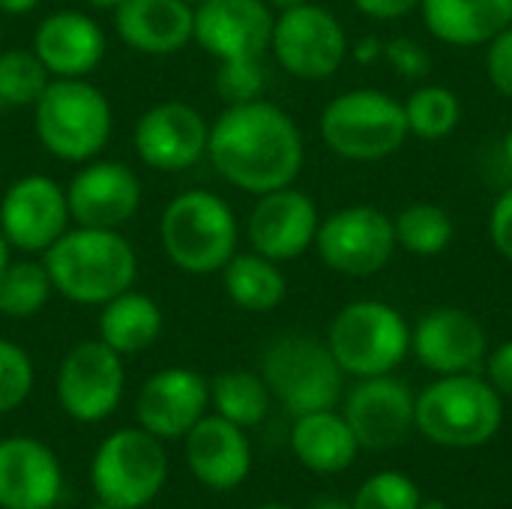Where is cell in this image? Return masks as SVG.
<instances>
[{
	"label": "cell",
	"instance_id": "obj_1",
	"mask_svg": "<svg viewBox=\"0 0 512 509\" xmlns=\"http://www.w3.org/2000/svg\"><path fill=\"white\" fill-rule=\"evenodd\" d=\"M207 159L228 186L264 195L297 183L306 162V141L285 108L270 99H255L225 105L210 123Z\"/></svg>",
	"mask_w": 512,
	"mask_h": 509
},
{
	"label": "cell",
	"instance_id": "obj_2",
	"mask_svg": "<svg viewBox=\"0 0 512 509\" xmlns=\"http://www.w3.org/2000/svg\"><path fill=\"white\" fill-rule=\"evenodd\" d=\"M42 264L54 294L75 306H102L129 291L138 276L135 246L111 228H66L42 252Z\"/></svg>",
	"mask_w": 512,
	"mask_h": 509
},
{
	"label": "cell",
	"instance_id": "obj_3",
	"mask_svg": "<svg viewBox=\"0 0 512 509\" xmlns=\"http://www.w3.org/2000/svg\"><path fill=\"white\" fill-rule=\"evenodd\" d=\"M165 258L186 276H216L240 252V222L234 207L210 189L174 195L159 216Z\"/></svg>",
	"mask_w": 512,
	"mask_h": 509
},
{
	"label": "cell",
	"instance_id": "obj_4",
	"mask_svg": "<svg viewBox=\"0 0 512 509\" xmlns=\"http://www.w3.org/2000/svg\"><path fill=\"white\" fill-rule=\"evenodd\" d=\"M30 111L39 147L69 165L96 159L114 132L111 102L90 78H51Z\"/></svg>",
	"mask_w": 512,
	"mask_h": 509
},
{
	"label": "cell",
	"instance_id": "obj_5",
	"mask_svg": "<svg viewBox=\"0 0 512 509\" xmlns=\"http://www.w3.org/2000/svg\"><path fill=\"white\" fill-rule=\"evenodd\" d=\"M504 423V399L477 372L438 375L420 396L414 429L450 450L483 447Z\"/></svg>",
	"mask_w": 512,
	"mask_h": 509
},
{
	"label": "cell",
	"instance_id": "obj_6",
	"mask_svg": "<svg viewBox=\"0 0 512 509\" xmlns=\"http://www.w3.org/2000/svg\"><path fill=\"white\" fill-rule=\"evenodd\" d=\"M321 141L345 162H381L411 138L405 108L375 87H354L333 96L318 120Z\"/></svg>",
	"mask_w": 512,
	"mask_h": 509
},
{
	"label": "cell",
	"instance_id": "obj_7",
	"mask_svg": "<svg viewBox=\"0 0 512 509\" xmlns=\"http://www.w3.org/2000/svg\"><path fill=\"white\" fill-rule=\"evenodd\" d=\"M324 342L345 375L378 378L393 375L411 354V327L384 300H354L333 315Z\"/></svg>",
	"mask_w": 512,
	"mask_h": 509
},
{
	"label": "cell",
	"instance_id": "obj_8",
	"mask_svg": "<svg viewBox=\"0 0 512 509\" xmlns=\"http://www.w3.org/2000/svg\"><path fill=\"white\" fill-rule=\"evenodd\" d=\"M261 378L270 396L294 417L336 408L345 390V372L327 342L312 336H279L261 354Z\"/></svg>",
	"mask_w": 512,
	"mask_h": 509
},
{
	"label": "cell",
	"instance_id": "obj_9",
	"mask_svg": "<svg viewBox=\"0 0 512 509\" xmlns=\"http://www.w3.org/2000/svg\"><path fill=\"white\" fill-rule=\"evenodd\" d=\"M90 483L102 504L144 509L168 483V453L141 426L117 429L99 444L90 462Z\"/></svg>",
	"mask_w": 512,
	"mask_h": 509
},
{
	"label": "cell",
	"instance_id": "obj_10",
	"mask_svg": "<svg viewBox=\"0 0 512 509\" xmlns=\"http://www.w3.org/2000/svg\"><path fill=\"white\" fill-rule=\"evenodd\" d=\"M270 51L276 63L297 81H327L333 78L351 51L345 24L312 0L276 12Z\"/></svg>",
	"mask_w": 512,
	"mask_h": 509
},
{
	"label": "cell",
	"instance_id": "obj_11",
	"mask_svg": "<svg viewBox=\"0 0 512 509\" xmlns=\"http://www.w3.org/2000/svg\"><path fill=\"white\" fill-rule=\"evenodd\" d=\"M393 216L372 204L339 207L321 216L315 252L327 270L348 279H369L390 267L396 255Z\"/></svg>",
	"mask_w": 512,
	"mask_h": 509
},
{
	"label": "cell",
	"instance_id": "obj_12",
	"mask_svg": "<svg viewBox=\"0 0 512 509\" xmlns=\"http://www.w3.org/2000/svg\"><path fill=\"white\" fill-rule=\"evenodd\" d=\"M126 390L123 357L102 339H84L66 351L57 369V402L78 423L108 420Z\"/></svg>",
	"mask_w": 512,
	"mask_h": 509
},
{
	"label": "cell",
	"instance_id": "obj_13",
	"mask_svg": "<svg viewBox=\"0 0 512 509\" xmlns=\"http://www.w3.org/2000/svg\"><path fill=\"white\" fill-rule=\"evenodd\" d=\"M210 120L183 99L150 105L132 126V147L138 159L165 174H183L207 156Z\"/></svg>",
	"mask_w": 512,
	"mask_h": 509
},
{
	"label": "cell",
	"instance_id": "obj_14",
	"mask_svg": "<svg viewBox=\"0 0 512 509\" xmlns=\"http://www.w3.org/2000/svg\"><path fill=\"white\" fill-rule=\"evenodd\" d=\"M66 228H72L66 186L48 174H24L9 183L0 198V231L12 249L42 255Z\"/></svg>",
	"mask_w": 512,
	"mask_h": 509
},
{
	"label": "cell",
	"instance_id": "obj_15",
	"mask_svg": "<svg viewBox=\"0 0 512 509\" xmlns=\"http://www.w3.org/2000/svg\"><path fill=\"white\" fill-rule=\"evenodd\" d=\"M318 225L321 213L315 198L297 186H282L258 195L246 219V240L252 252L285 264L315 249Z\"/></svg>",
	"mask_w": 512,
	"mask_h": 509
},
{
	"label": "cell",
	"instance_id": "obj_16",
	"mask_svg": "<svg viewBox=\"0 0 512 509\" xmlns=\"http://www.w3.org/2000/svg\"><path fill=\"white\" fill-rule=\"evenodd\" d=\"M141 177L114 159L84 162L66 183V201L72 225L84 228H111L120 231L141 210Z\"/></svg>",
	"mask_w": 512,
	"mask_h": 509
},
{
	"label": "cell",
	"instance_id": "obj_17",
	"mask_svg": "<svg viewBox=\"0 0 512 509\" xmlns=\"http://www.w3.org/2000/svg\"><path fill=\"white\" fill-rule=\"evenodd\" d=\"M411 354L435 375L477 372L489 354L480 318L462 306H435L411 327Z\"/></svg>",
	"mask_w": 512,
	"mask_h": 509
},
{
	"label": "cell",
	"instance_id": "obj_18",
	"mask_svg": "<svg viewBox=\"0 0 512 509\" xmlns=\"http://www.w3.org/2000/svg\"><path fill=\"white\" fill-rule=\"evenodd\" d=\"M414 414H417L414 390L393 375L360 378V384L348 393L345 402V420L360 450H372V453H384L402 444L414 429Z\"/></svg>",
	"mask_w": 512,
	"mask_h": 509
},
{
	"label": "cell",
	"instance_id": "obj_19",
	"mask_svg": "<svg viewBox=\"0 0 512 509\" xmlns=\"http://www.w3.org/2000/svg\"><path fill=\"white\" fill-rule=\"evenodd\" d=\"M210 408V381L186 366L159 369L135 399V420L159 441H180Z\"/></svg>",
	"mask_w": 512,
	"mask_h": 509
},
{
	"label": "cell",
	"instance_id": "obj_20",
	"mask_svg": "<svg viewBox=\"0 0 512 509\" xmlns=\"http://www.w3.org/2000/svg\"><path fill=\"white\" fill-rule=\"evenodd\" d=\"M276 12L267 0H204L195 6V36L213 60L264 57Z\"/></svg>",
	"mask_w": 512,
	"mask_h": 509
},
{
	"label": "cell",
	"instance_id": "obj_21",
	"mask_svg": "<svg viewBox=\"0 0 512 509\" xmlns=\"http://www.w3.org/2000/svg\"><path fill=\"white\" fill-rule=\"evenodd\" d=\"M63 468L48 444L30 435L0 441V509H54Z\"/></svg>",
	"mask_w": 512,
	"mask_h": 509
},
{
	"label": "cell",
	"instance_id": "obj_22",
	"mask_svg": "<svg viewBox=\"0 0 512 509\" xmlns=\"http://www.w3.org/2000/svg\"><path fill=\"white\" fill-rule=\"evenodd\" d=\"M30 48L51 78H87L102 66L108 39L90 12L57 9L36 24Z\"/></svg>",
	"mask_w": 512,
	"mask_h": 509
},
{
	"label": "cell",
	"instance_id": "obj_23",
	"mask_svg": "<svg viewBox=\"0 0 512 509\" xmlns=\"http://www.w3.org/2000/svg\"><path fill=\"white\" fill-rule=\"evenodd\" d=\"M183 444L189 471L207 489L228 492L246 483L252 471V444L246 438V429L228 423L219 414H204L189 429Z\"/></svg>",
	"mask_w": 512,
	"mask_h": 509
},
{
	"label": "cell",
	"instance_id": "obj_24",
	"mask_svg": "<svg viewBox=\"0 0 512 509\" xmlns=\"http://www.w3.org/2000/svg\"><path fill=\"white\" fill-rule=\"evenodd\" d=\"M111 15L123 45L147 57L180 54L195 36V9L183 0H123Z\"/></svg>",
	"mask_w": 512,
	"mask_h": 509
},
{
	"label": "cell",
	"instance_id": "obj_25",
	"mask_svg": "<svg viewBox=\"0 0 512 509\" xmlns=\"http://www.w3.org/2000/svg\"><path fill=\"white\" fill-rule=\"evenodd\" d=\"M426 30L453 48H486L512 24V0H420Z\"/></svg>",
	"mask_w": 512,
	"mask_h": 509
},
{
	"label": "cell",
	"instance_id": "obj_26",
	"mask_svg": "<svg viewBox=\"0 0 512 509\" xmlns=\"http://www.w3.org/2000/svg\"><path fill=\"white\" fill-rule=\"evenodd\" d=\"M291 450L315 474H342L345 468L354 465L360 444L345 414H336L333 408H327V411L294 417Z\"/></svg>",
	"mask_w": 512,
	"mask_h": 509
},
{
	"label": "cell",
	"instance_id": "obj_27",
	"mask_svg": "<svg viewBox=\"0 0 512 509\" xmlns=\"http://www.w3.org/2000/svg\"><path fill=\"white\" fill-rule=\"evenodd\" d=\"M165 330L162 306L144 291H123L99 306V339L120 357L141 354L159 342Z\"/></svg>",
	"mask_w": 512,
	"mask_h": 509
},
{
	"label": "cell",
	"instance_id": "obj_28",
	"mask_svg": "<svg viewBox=\"0 0 512 509\" xmlns=\"http://www.w3.org/2000/svg\"><path fill=\"white\" fill-rule=\"evenodd\" d=\"M222 288L225 297L252 315H264L282 306L288 297V279L282 273V264L258 255V252H237L225 267H222Z\"/></svg>",
	"mask_w": 512,
	"mask_h": 509
},
{
	"label": "cell",
	"instance_id": "obj_29",
	"mask_svg": "<svg viewBox=\"0 0 512 509\" xmlns=\"http://www.w3.org/2000/svg\"><path fill=\"white\" fill-rule=\"evenodd\" d=\"M270 387L264 384L261 372L249 369H228L210 381V405L219 417L240 429H255L270 414Z\"/></svg>",
	"mask_w": 512,
	"mask_h": 509
},
{
	"label": "cell",
	"instance_id": "obj_30",
	"mask_svg": "<svg viewBox=\"0 0 512 509\" xmlns=\"http://www.w3.org/2000/svg\"><path fill=\"white\" fill-rule=\"evenodd\" d=\"M396 246L414 258H438L456 237L453 216L432 201H414L393 216Z\"/></svg>",
	"mask_w": 512,
	"mask_h": 509
},
{
	"label": "cell",
	"instance_id": "obj_31",
	"mask_svg": "<svg viewBox=\"0 0 512 509\" xmlns=\"http://www.w3.org/2000/svg\"><path fill=\"white\" fill-rule=\"evenodd\" d=\"M408 135L420 141H444L462 123V96L444 84H420L402 102Z\"/></svg>",
	"mask_w": 512,
	"mask_h": 509
},
{
	"label": "cell",
	"instance_id": "obj_32",
	"mask_svg": "<svg viewBox=\"0 0 512 509\" xmlns=\"http://www.w3.org/2000/svg\"><path fill=\"white\" fill-rule=\"evenodd\" d=\"M54 294L48 270L33 258H12L0 273V315L12 321H27L39 315Z\"/></svg>",
	"mask_w": 512,
	"mask_h": 509
},
{
	"label": "cell",
	"instance_id": "obj_33",
	"mask_svg": "<svg viewBox=\"0 0 512 509\" xmlns=\"http://www.w3.org/2000/svg\"><path fill=\"white\" fill-rule=\"evenodd\" d=\"M51 72L33 48H0V99L6 108H33Z\"/></svg>",
	"mask_w": 512,
	"mask_h": 509
},
{
	"label": "cell",
	"instance_id": "obj_34",
	"mask_svg": "<svg viewBox=\"0 0 512 509\" xmlns=\"http://www.w3.org/2000/svg\"><path fill=\"white\" fill-rule=\"evenodd\" d=\"M216 96L225 105H243L264 99L267 90V69L261 57H237V60H219V72L213 78Z\"/></svg>",
	"mask_w": 512,
	"mask_h": 509
},
{
	"label": "cell",
	"instance_id": "obj_35",
	"mask_svg": "<svg viewBox=\"0 0 512 509\" xmlns=\"http://www.w3.org/2000/svg\"><path fill=\"white\" fill-rule=\"evenodd\" d=\"M420 504H423V495L417 483L396 471L369 477L351 501L354 509H420Z\"/></svg>",
	"mask_w": 512,
	"mask_h": 509
},
{
	"label": "cell",
	"instance_id": "obj_36",
	"mask_svg": "<svg viewBox=\"0 0 512 509\" xmlns=\"http://www.w3.org/2000/svg\"><path fill=\"white\" fill-rule=\"evenodd\" d=\"M36 384V369L30 354L9 342L0 339V414H9L15 408H21Z\"/></svg>",
	"mask_w": 512,
	"mask_h": 509
},
{
	"label": "cell",
	"instance_id": "obj_37",
	"mask_svg": "<svg viewBox=\"0 0 512 509\" xmlns=\"http://www.w3.org/2000/svg\"><path fill=\"white\" fill-rule=\"evenodd\" d=\"M384 60L405 81H426L429 72H432V57H429L426 45L411 39V36L387 39L384 42Z\"/></svg>",
	"mask_w": 512,
	"mask_h": 509
},
{
	"label": "cell",
	"instance_id": "obj_38",
	"mask_svg": "<svg viewBox=\"0 0 512 509\" xmlns=\"http://www.w3.org/2000/svg\"><path fill=\"white\" fill-rule=\"evenodd\" d=\"M486 75L489 84L512 102V24L486 45Z\"/></svg>",
	"mask_w": 512,
	"mask_h": 509
},
{
	"label": "cell",
	"instance_id": "obj_39",
	"mask_svg": "<svg viewBox=\"0 0 512 509\" xmlns=\"http://www.w3.org/2000/svg\"><path fill=\"white\" fill-rule=\"evenodd\" d=\"M489 240L495 252L512 264V186L504 189L489 210Z\"/></svg>",
	"mask_w": 512,
	"mask_h": 509
},
{
	"label": "cell",
	"instance_id": "obj_40",
	"mask_svg": "<svg viewBox=\"0 0 512 509\" xmlns=\"http://www.w3.org/2000/svg\"><path fill=\"white\" fill-rule=\"evenodd\" d=\"M486 381L498 390L501 399L512 402V339L486 354Z\"/></svg>",
	"mask_w": 512,
	"mask_h": 509
},
{
	"label": "cell",
	"instance_id": "obj_41",
	"mask_svg": "<svg viewBox=\"0 0 512 509\" xmlns=\"http://www.w3.org/2000/svg\"><path fill=\"white\" fill-rule=\"evenodd\" d=\"M354 9L372 21H396L420 9V0H351Z\"/></svg>",
	"mask_w": 512,
	"mask_h": 509
},
{
	"label": "cell",
	"instance_id": "obj_42",
	"mask_svg": "<svg viewBox=\"0 0 512 509\" xmlns=\"http://www.w3.org/2000/svg\"><path fill=\"white\" fill-rule=\"evenodd\" d=\"M348 57H354L360 66H372V63L384 60V39L369 33V36H363V39H357V42L351 45Z\"/></svg>",
	"mask_w": 512,
	"mask_h": 509
},
{
	"label": "cell",
	"instance_id": "obj_43",
	"mask_svg": "<svg viewBox=\"0 0 512 509\" xmlns=\"http://www.w3.org/2000/svg\"><path fill=\"white\" fill-rule=\"evenodd\" d=\"M42 0H0V15H27L39 6Z\"/></svg>",
	"mask_w": 512,
	"mask_h": 509
},
{
	"label": "cell",
	"instance_id": "obj_44",
	"mask_svg": "<svg viewBox=\"0 0 512 509\" xmlns=\"http://www.w3.org/2000/svg\"><path fill=\"white\" fill-rule=\"evenodd\" d=\"M90 9H96V12H114L123 0H84Z\"/></svg>",
	"mask_w": 512,
	"mask_h": 509
},
{
	"label": "cell",
	"instance_id": "obj_45",
	"mask_svg": "<svg viewBox=\"0 0 512 509\" xmlns=\"http://www.w3.org/2000/svg\"><path fill=\"white\" fill-rule=\"evenodd\" d=\"M501 153H504V162H507V168L512 171V126L504 132V141H501Z\"/></svg>",
	"mask_w": 512,
	"mask_h": 509
},
{
	"label": "cell",
	"instance_id": "obj_46",
	"mask_svg": "<svg viewBox=\"0 0 512 509\" xmlns=\"http://www.w3.org/2000/svg\"><path fill=\"white\" fill-rule=\"evenodd\" d=\"M12 261V246H9V240L3 237V231H0V273H3V267Z\"/></svg>",
	"mask_w": 512,
	"mask_h": 509
},
{
	"label": "cell",
	"instance_id": "obj_47",
	"mask_svg": "<svg viewBox=\"0 0 512 509\" xmlns=\"http://www.w3.org/2000/svg\"><path fill=\"white\" fill-rule=\"evenodd\" d=\"M300 3H306V0H267V6H270L273 12H285V9H294V6H300Z\"/></svg>",
	"mask_w": 512,
	"mask_h": 509
},
{
	"label": "cell",
	"instance_id": "obj_48",
	"mask_svg": "<svg viewBox=\"0 0 512 509\" xmlns=\"http://www.w3.org/2000/svg\"><path fill=\"white\" fill-rule=\"evenodd\" d=\"M312 509H354L351 504H345V501H336V498H327V501H318Z\"/></svg>",
	"mask_w": 512,
	"mask_h": 509
},
{
	"label": "cell",
	"instance_id": "obj_49",
	"mask_svg": "<svg viewBox=\"0 0 512 509\" xmlns=\"http://www.w3.org/2000/svg\"><path fill=\"white\" fill-rule=\"evenodd\" d=\"M420 509H447V507H444L441 501H423V504H420Z\"/></svg>",
	"mask_w": 512,
	"mask_h": 509
},
{
	"label": "cell",
	"instance_id": "obj_50",
	"mask_svg": "<svg viewBox=\"0 0 512 509\" xmlns=\"http://www.w3.org/2000/svg\"><path fill=\"white\" fill-rule=\"evenodd\" d=\"M258 509H294V507H288V504H264V507H258Z\"/></svg>",
	"mask_w": 512,
	"mask_h": 509
},
{
	"label": "cell",
	"instance_id": "obj_51",
	"mask_svg": "<svg viewBox=\"0 0 512 509\" xmlns=\"http://www.w3.org/2000/svg\"><path fill=\"white\" fill-rule=\"evenodd\" d=\"M90 509H117V507H111V504H102V501H99L96 507H90Z\"/></svg>",
	"mask_w": 512,
	"mask_h": 509
},
{
	"label": "cell",
	"instance_id": "obj_52",
	"mask_svg": "<svg viewBox=\"0 0 512 509\" xmlns=\"http://www.w3.org/2000/svg\"><path fill=\"white\" fill-rule=\"evenodd\" d=\"M183 3H189V6H192V9H195V6H201V3H204V0H183Z\"/></svg>",
	"mask_w": 512,
	"mask_h": 509
},
{
	"label": "cell",
	"instance_id": "obj_53",
	"mask_svg": "<svg viewBox=\"0 0 512 509\" xmlns=\"http://www.w3.org/2000/svg\"><path fill=\"white\" fill-rule=\"evenodd\" d=\"M3 108H6V105H3V99H0V111H3Z\"/></svg>",
	"mask_w": 512,
	"mask_h": 509
},
{
	"label": "cell",
	"instance_id": "obj_54",
	"mask_svg": "<svg viewBox=\"0 0 512 509\" xmlns=\"http://www.w3.org/2000/svg\"><path fill=\"white\" fill-rule=\"evenodd\" d=\"M0 48H3V33H0Z\"/></svg>",
	"mask_w": 512,
	"mask_h": 509
}]
</instances>
